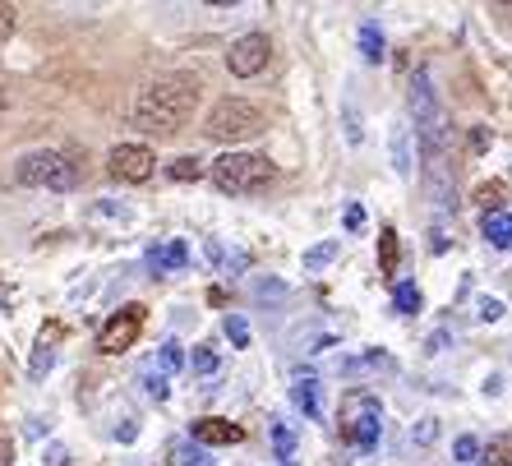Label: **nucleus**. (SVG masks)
Returning <instances> with one entry per match:
<instances>
[{"instance_id": "obj_31", "label": "nucleus", "mask_w": 512, "mask_h": 466, "mask_svg": "<svg viewBox=\"0 0 512 466\" xmlns=\"http://www.w3.org/2000/svg\"><path fill=\"white\" fill-rule=\"evenodd\" d=\"M365 227V213H360V204H351L346 208V231H360Z\"/></svg>"}, {"instance_id": "obj_32", "label": "nucleus", "mask_w": 512, "mask_h": 466, "mask_svg": "<svg viewBox=\"0 0 512 466\" xmlns=\"http://www.w3.org/2000/svg\"><path fill=\"white\" fill-rule=\"evenodd\" d=\"M185 466H213L203 448H185Z\"/></svg>"}, {"instance_id": "obj_35", "label": "nucleus", "mask_w": 512, "mask_h": 466, "mask_svg": "<svg viewBox=\"0 0 512 466\" xmlns=\"http://www.w3.org/2000/svg\"><path fill=\"white\" fill-rule=\"evenodd\" d=\"M0 111H5V97H0Z\"/></svg>"}, {"instance_id": "obj_23", "label": "nucleus", "mask_w": 512, "mask_h": 466, "mask_svg": "<svg viewBox=\"0 0 512 466\" xmlns=\"http://www.w3.org/2000/svg\"><path fill=\"white\" fill-rule=\"evenodd\" d=\"M333 254H337V240H323V245H314V250L305 254V273H319V268L333 259Z\"/></svg>"}, {"instance_id": "obj_29", "label": "nucleus", "mask_w": 512, "mask_h": 466, "mask_svg": "<svg viewBox=\"0 0 512 466\" xmlns=\"http://www.w3.org/2000/svg\"><path fill=\"white\" fill-rule=\"evenodd\" d=\"M499 314H503V305H499V300H480V319H485V323H494V319H499Z\"/></svg>"}, {"instance_id": "obj_25", "label": "nucleus", "mask_w": 512, "mask_h": 466, "mask_svg": "<svg viewBox=\"0 0 512 466\" xmlns=\"http://www.w3.org/2000/svg\"><path fill=\"white\" fill-rule=\"evenodd\" d=\"M227 337L236 342V347H250V323L240 319V314H231V319H227Z\"/></svg>"}, {"instance_id": "obj_10", "label": "nucleus", "mask_w": 512, "mask_h": 466, "mask_svg": "<svg viewBox=\"0 0 512 466\" xmlns=\"http://www.w3.org/2000/svg\"><path fill=\"white\" fill-rule=\"evenodd\" d=\"M194 439L199 443H240L245 430L231 425V420H194Z\"/></svg>"}, {"instance_id": "obj_15", "label": "nucleus", "mask_w": 512, "mask_h": 466, "mask_svg": "<svg viewBox=\"0 0 512 466\" xmlns=\"http://www.w3.org/2000/svg\"><path fill=\"white\" fill-rule=\"evenodd\" d=\"M379 268L383 273H397V231L393 227L379 231Z\"/></svg>"}, {"instance_id": "obj_4", "label": "nucleus", "mask_w": 512, "mask_h": 466, "mask_svg": "<svg viewBox=\"0 0 512 466\" xmlns=\"http://www.w3.org/2000/svg\"><path fill=\"white\" fill-rule=\"evenodd\" d=\"M19 185H33V190H74L79 185V171L65 153L56 148H37V153H24L19 157Z\"/></svg>"}, {"instance_id": "obj_9", "label": "nucleus", "mask_w": 512, "mask_h": 466, "mask_svg": "<svg viewBox=\"0 0 512 466\" xmlns=\"http://www.w3.org/2000/svg\"><path fill=\"white\" fill-rule=\"evenodd\" d=\"M139 328H143V305H125L120 314H111V319L102 323V337H97V347L107 351V356H116V351L134 347Z\"/></svg>"}, {"instance_id": "obj_19", "label": "nucleus", "mask_w": 512, "mask_h": 466, "mask_svg": "<svg viewBox=\"0 0 512 466\" xmlns=\"http://www.w3.org/2000/svg\"><path fill=\"white\" fill-rule=\"evenodd\" d=\"M360 47H365V60H374V65H379V60H383V33L374 24H365V28H360Z\"/></svg>"}, {"instance_id": "obj_22", "label": "nucleus", "mask_w": 512, "mask_h": 466, "mask_svg": "<svg viewBox=\"0 0 512 466\" xmlns=\"http://www.w3.org/2000/svg\"><path fill=\"white\" fill-rule=\"evenodd\" d=\"M485 466H512V439H489Z\"/></svg>"}, {"instance_id": "obj_28", "label": "nucleus", "mask_w": 512, "mask_h": 466, "mask_svg": "<svg viewBox=\"0 0 512 466\" xmlns=\"http://www.w3.org/2000/svg\"><path fill=\"white\" fill-rule=\"evenodd\" d=\"M10 33H14V5H5V0H0V42H5Z\"/></svg>"}, {"instance_id": "obj_27", "label": "nucleus", "mask_w": 512, "mask_h": 466, "mask_svg": "<svg viewBox=\"0 0 512 466\" xmlns=\"http://www.w3.org/2000/svg\"><path fill=\"white\" fill-rule=\"evenodd\" d=\"M453 453H457V462H476V453H480V443H476V439H471V434H462V439H457V448H453Z\"/></svg>"}, {"instance_id": "obj_24", "label": "nucleus", "mask_w": 512, "mask_h": 466, "mask_svg": "<svg viewBox=\"0 0 512 466\" xmlns=\"http://www.w3.org/2000/svg\"><path fill=\"white\" fill-rule=\"evenodd\" d=\"M190 365H194V374H213V370H217V351H213V347H199V351L190 356Z\"/></svg>"}, {"instance_id": "obj_13", "label": "nucleus", "mask_w": 512, "mask_h": 466, "mask_svg": "<svg viewBox=\"0 0 512 466\" xmlns=\"http://www.w3.org/2000/svg\"><path fill=\"white\" fill-rule=\"evenodd\" d=\"M56 333H60V328H47V333H42V342H37L33 365H28V374H33V379H42V374L51 370V360H56V347H51V342H56Z\"/></svg>"}, {"instance_id": "obj_2", "label": "nucleus", "mask_w": 512, "mask_h": 466, "mask_svg": "<svg viewBox=\"0 0 512 466\" xmlns=\"http://www.w3.org/2000/svg\"><path fill=\"white\" fill-rule=\"evenodd\" d=\"M208 176H213V185L222 194H259L273 185L277 167L263 153H222Z\"/></svg>"}, {"instance_id": "obj_33", "label": "nucleus", "mask_w": 512, "mask_h": 466, "mask_svg": "<svg viewBox=\"0 0 512 466\" xmlns=\"http://www.w3.org/2000/svg\"><path fill=\"white\" fill-rule=\"evenodd\" d=\"M0 466H14V443L0 439Z\"/></svg>"}, {"instance_id": "obj_11", "label": "nucleus", "mask_w": 512, "mask_h": 466, "mask_svg": "<svg viewBox=\"0 0 512 466\" xmlns=\"http://www.w3.org/2000/svg\"><path fill=\"white\" fill-rule=\"evenodd\" d=\"M185 263H190V250H185L180 240H167V245H157V250L148 254V268H153V273H176Z\"/></svg>"}, {"instance_id": "obj_5", "label": "nucleus", "mask_w": 512, "mask_h": 466, "mask_svg": "<svg viewBox=\"0 0 512 466\" xmlns=\"http://www.w3.org/2000/svg\"><path fill=\"white\" fill-rule=\"evenodd\" d=\"M379 430H383V407L374 393H346L342 397V439L356 443L360 453L379 448Z\"/></svg>"}, {"instance_id": "obj_8", "label": "nucleus", "mask_w": 512, "mask_h": 466, "mask_svg": "<svg viewBox=\"0 0 512 466\" xmlns=\"http://www.w3.org/2000/svg\"><path fill=\"white\" fill-rule=\"evenodd\" d=\"M107 167L116 180H125V185H143V180L157 171V157L148 144H116L107 157Z\"/></svg>"}, {"instance_id": "obj_12", "label": "nucleus", "mask_w": 512, "mask_h": 466, "mask_svg": "<svg viewBox=\"0 0 512 466\" xmlns=\"http://www.w3.org/2000/svg\"><path fill=\"white\" fill-rule=\"evenodd\" d=\"M411 162H416V153H411V134H406V125L397 120L393 125V167L402 180H411Z\"/></svg>"}, {"instance_id": "obj_18", "label": "nucleus", "mask_w": 512, "mask_h": 466, "mask_svg": "<svg viewBox=\"0 0 512 466\" xmlns=\"http://www.w3.org/2000/svg\"><path fill=\"white\" fill-rule=\"evenodd\" d=\"M393 305H397L402 314H416V310H420V291H416V282H397Z\"/></svg>"}, {"instance_id": "obj_21", "label": "nucleus", "mask_w": 512, "mask_h": 466, "mask_svg": "<svg viewBox=\"0 0 512 466\" xmlns=\"http://www.w3.org/2000/svg\"><path fill=\"white\" fill-rule=\"evenodd\" d=\"M273 448H277V457H282V462L291 466V453H296V434L286 430L282 420H277V425H273Z\"/></svg>"}, {"instance_id": "obj_16", "label": "nucleus", "mask_w": 512, "mask_h": 466, "mask_svg": "<svg viewBox=\"0 0 512 466\" xmlns=\"http://www.w3.org/2000/svg\"><path fill=\"white\" fill-rule=\"evenodd\" d=\"M476 199H480V208H485V217H494L503 208V180H489V185H480Z\"/></svg>"}, {"instance_id": "obj_20", "label": "nucleus", "mask_w": 512, "mask_h": 466, "mask_svg": "<svg viewBox=\"0 0 512 466\" xmlns=\"http://www.w3.org/2000/svg\"><path fill=\"white\" fill-rule=\"evenodd\" d=\"M167 176L171 180H199L203 176V162H199V157H176V162L167 167Z\"/></svg>"}, {"instance_id": "obj_7", "label": "nucleus", "mask_w": 512, "mask_h": 466, "mask_svg": "<svg viewBox=\"0 0 512 466\" xmlns=\"http://www.w3.org/2000/svg\"><path fill=\"white\" fill-rule=\"evenodd\" d=\"M268 56H273V42H268V33H245L231 42L227 51V65L236 79H254V74L268 70Z\"/></svg>"}, {"instance_id": "obj_14", "label": "nucleus", "mask_w": 512, "mask_h": 466, "mask_svg": "<svg viewBox=\"0 0 512 466\" xmlns=\"http://www.w3.org/2000/svg\"><path fill=\"white\" fill-rule=\"evenodd\" d=\"M485 240L489 245H499V250H512V217L508 213L485 217Z\"/></svg>"}, {"instance_id": "obj_26", "label": "nucleus", "mask_w": 512, "mask_h": 466, "mask_svg": "<svg viewBox=\"0 0 512 466\" xmlns=\"http://www.w3.org/2000/svg\"><path fill=\"white\" fill-rule=\"evenodd\" d=\"M185 365V351H180V342H167L162 347V370H180Z\"/></svg>"}, {"instance_id": "obj_34", "label": "nucleus", "mask_w": 512, "mask_h": 466, "mask_svg": "<svg viewBox=\"0 0 512 466\" xmlns=\"http://www.w3.org/2000/svg\"><path fill=\"white\" fill-rule=\"evenodd\" d=\"M471 148H476V153H480V148H489V134L476 130V134H471Z\"/></svg>"}, {"instance_id": "obj_3", "label": "nucleus", "mask_w": 512, "mask_h": 466, "mask_svg": "<svg viewBox=\"0 0 512 466\" xmlns=\"http://www.w3.org/2000/svg\"><path fill=\"white\" fill-rule=\"evenodd\" d=\"M259 130H263V111L254 102H245V97H222L203 120V134L217 139V144H245Z\"/></svg>"}, {"instance_id": "obj_17", "label": "nucleus", "mask_w": 512, "mask_h": 466, "mask_svg": "<svg viewBox=\"0 0 512 466\" xmlns=\"http://www.w3.org/2000/svg\"><path fill=\"white\" fill-rule=\"evenodd\" d=\"M291 402H296V407L305 411V416H319V393H314V383H310V379L291 388Z\"/></svg>"}, {"instance_id": "obj_1", "label": "nucleus", "mask_w": 512, "mask_h": 466, "mask_svg": "<svg viewBox=\"0 0 512 466\" xmlns=\"http://www.w3.org/2000/svg\"><path fill=\"white\" fill-rule=\"evenodd\" d=\"M194 107H199V79L194 74H162L134 102V125L143 134L167 139V134L185 130V120L194 116Z\"/></svg>"}, {"instance_id": "obj_30", "label": "nucleus", "mask_w": 512, "mask_h": 466, "mask_svg": "<svg viewBox=\"0 0 512 466\" xmlns=\"http://www.w3.org/2000/svg\"><path fill=\"white\" fill-rule=\"evenodd\" d=\"M148 393H153L157 402H162V397H167V379H162V374H153V370H148Z\"/></svg>"}, {"instance_id": "obj_6", "label": "nucleus", "mask_w": 512, "mask_h": 466, "mask_svg": "<svg viewBox=\"0 0 512 466\" xmlns=\"http://www.w3.org/2000/svg\"><path fill=\"white\" fill-rule=\"evenodd\" d=\"M411 111H416V125L425 134V148H443V107H439V93H434V79L425 70L411 84Z\"/></svg>"}]
</instances>
